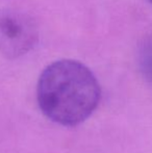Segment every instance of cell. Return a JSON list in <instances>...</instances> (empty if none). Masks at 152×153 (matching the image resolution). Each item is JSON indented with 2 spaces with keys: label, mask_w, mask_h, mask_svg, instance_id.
I'll use <instances>...</instances> for the list:
<instances>
[{
  "label": "cell",
  "mask_w": 152,
  "mask_h": 153,
  "mask_svg": "<svg viewBox=\"0 0 152 153\" xmlns=\"http://www.w3.org/2000/svg\"><path fill=\"white\" fill-rule=\"evenodd\" d=\"M38 40L35 24L28 17L13 12L0 13V52L15 59L28 52Z\"/></svg>",
  "instance_id": "2"
},
{
  "label": "cell",
  "mask_w": 152,
  "mask_h": 153,
  "mask_svg": "<svg viewBox=\"0 0 152 153\" xmlns=\"http://www.w3.org/2000/svg\"><path fill=\"white\" fill-rule=\"evenodd\" d=\"M140 68L145 79L152 85V36L143 44L141 48Z\"/></svg>",
  "instance_id": "3"
},
{
  "label": "cell",
  "mask_w": 152,
  "mask_h": 153,
  "mask_svg": "<svg viewBox=\"0 0 152 153\" xmlns=\"http://www.w3.org/2000/svg\"><path fill=\"white\" fill-rule=\"evenodd\" d=\"M41 111L48 119L74 126L92 115L100 100L96 77L83 64L62 59L42 72L37 89Z\"/></svg>",
  "instance_id": "1"
},
{
  "label": "cell",
  "mask_w": 152,
  "mask_h": 153,
  "mask_svg": "<svg viewBox=\"0 0 152 153\" xmlns=\"http://www.w3.org/2000/svg\"><path fill=\"white\" fill-rule=\"evenodd\" d=\"M148 1H149V2H150V3L152 4V0H148Z\"/></svg>",
  "instance_id": "4"
}]
</instances>
